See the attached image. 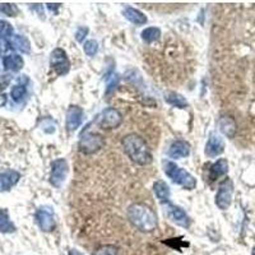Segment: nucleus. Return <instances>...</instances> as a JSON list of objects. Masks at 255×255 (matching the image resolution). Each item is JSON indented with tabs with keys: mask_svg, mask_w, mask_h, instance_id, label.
<instances>
[{
	"mask_svg": "<svg viewBox=\"0 0 255 255\" xmlns=\"http://www.w3.org/2000/svg\"><path fill=\"white\" fill-rule=\"evenodd\" d=\"M20 174L14 170H8V171L0 172V193L1 191H8L19 181Z\"/></svg>",
	"mask_w": 255,
	"mask_h": 255,
	"instance_id": "14",
	"label": "nucleus"
},
{
	"mask_svg": "<svg viewBox=\"0 0 255 255\" xmlns=\"http://www.w3.org/2000/svg\"><path fill=\"white\" fill-rule=\"evenodd\" d=\"M123 123V115L118 109L108 108L105 109L99 116V125L102 129H116Z\"/></svg>",
	"mask_w": 255,
	"mask_h": 255,
	"instance_id": "8",
	"label": "nucleus"
},
{
	"mask_svg": "<svg viewBox=\"0 0 255 255\" xmlns=\"http://www.w3.org/2000/svg\"><path fill=\"white\" fill-rule=\"evenodd\" d=\"M3 65L6 70L10 72H19L24 65L23 58L17 54H12V55H6L3 58Z\"/></svg>",
	"mask_w": 255,
	"mask_h": 255,
	"instance_id": "19",
	"label": "nucleus"
},
{
	"mask_svg": "<svg viewBox=\"0 0 255 255\" xmlns=\"http://www.w3.org/2000/svg\"><path fill=\"white\" fill-rule=\"evenodd\" d=\"M36 222L44 232H51L55 229L54 213L47 207H41V208L37 209V212H36Z\"/></svg>",
	"mask_w": 255,
	"mask_h": 255,
	"instance_id": "9",
	"label": "nucleus"
},
{
	"mask_svg": "<svg viewBox=\"0 0 255 255\" xmlns=\"http://www.w3.org/2000/svg\"><path fill=\"white\" fill-rule=\"evenodd\" d=\"M161 37V29L157 27H148L142 31V40L145 44H152Z\"/></svg>",
	"mask_w": 255,
	"mask_h": 255,
	"instance_id": "22",
	"label": "nucleus"
},
{
	"mask_svg": "<svg viewBox=\"0 0 255 255\" xmlns=\"http://www.w3.org/2000/svg\"><path fill=\"white\" fill-rule=\"evenodd\" d=\"M227 171H229V162H227V159L220 158L217 162H215L209 167L208 177L211 181H215L218 177L226 175Z\"/></svg>",
	"mask_w": 255,
	"mask_h": 255,
	"instance_id": "16",
	"label": "nucleus"
},
{
	"mask_svg": "<svg viewBox=\"0 0 255 255\" xmlns=\"http://www.w3.org/2000/svg\"><path fill=\"white\" fill-rule=\"evenodd\" d=\"M14 230L15 227L12 221H10V218H9L8 212L4 211V209H0V231L9 234V232H13Z\"/></svg>",
	"mask_w": 255,
	"mask_h": 255,
	"instance_id": "23",
	"label": "nucleus"
},
{
	"mask_svg": "<svg viewBox=\"0 0 255 255\" xmlns=\"http://www.w3.org/2000/svg\"><path fill=\"white\" fill-rule=\"evenodd\" d=\"M168 157L171 158H183V157H188L190 154V144L186 140H175L167 152Z\"/></svg>",
	"mask_w": 255,
	"mask_h": 255,
	"instance_id": "13",
	"label": "nucleus"
},
{
	"mask_svg": "<svg viewBox=\"0 0 255 255\" xmlns=\"http://www.w3.org/2000/svg\"><path fill=\"white\" fill-rule=\"evenodd\" d=\"M88 35V28L87 27H79L76 32V38L78 42H83L84 37Z\"/></svg>",
	"mask_w": 255,
	"mask_h": 255,
	"instance_id": "30",
	"label": "nucleus"
},
{
	"mask_svg": "<svg viewBox=\"0 0 255 255\" xmlns=\"http://www.w3.org/2000/svg\"><path fill=\"white\" fill-rule=\"evenodd\" d=\"M93 255H118V248L115 245H102L93 253Z\"/></svg>",
	"mask_w": 255,
	"mask_h": 255,
	"instance_id": "29",
	"label": "nucleus"
},
{
	"mask_svg": "<svg viewBox=\"0 0 255 255\" xmlns=\"http://www.w3.org/2000/svg\"><path fill=\"white\" fill-rule=\"evenodd\" d=\"M10 83V77L8 76H1L0 77V92L5 90L8 87V84ZM6 104V96L4 93H0V108Z\"/></svg>",
	"mask_w": 255,
	"mask_h": 255,
	"instance_id": "27",
	"label": "nucleus"
},
{
	"mask_svg": "<svg viewBox=\"0 0 255 255\" xmlns=\"http://www.w3.org/2000/svg\"><path fill=\"white\" fill-rule=\"evenodd\" d=\"M153 191L156 194L157 199L161 202L162 204L170 203V195H171V191H170V188H168L167 184L162 180H157L156 183L153 184Z\"/></svg>",
	"mask_w": 255,
	"mask_h": 255,
	"instance_id": "17",
	"label": "nucleus"
},
{
	"mask_svg": "<svg viewBox=\"0 0 255 255\" xmlns=\"http://www.w3.org/2000/svg\"><path fill=\"white\" fill-rule=\"evenodd\" d=\"M8 45H10L12 49L19 50L20 52H24V54H28V52L31 51V44H29L28 38L24 37V36L22 35L13 36V37L8 41Z\"/></svg>",
	"mask_w": 255,
	"mask_h": 255,
	"instance_id": "20",
	"label": "nucleus"
},
{
	"mask_svg": "<svg viewBox=\"0 0 255 255\" xmlns=\"http://www.w3.org/2000/svg\"><path fill=\"white\" fill-rule=\"evenodd\" d=\"M69 255H83V254L79 252H77V250H72V252L69 253Z\"/></svg>",
	"mask_w": 255,
	"mask_h": 255,
	"instance_id": "32",
	"label": "nucleus"
},
{
	"mask_svg": "<svg viewBox=\"0 0 255 255\" xmlns=\"http://www.w3.org/2000/svg\"><path fill=\"white\" fill-rule=\"evenodd\" d=\"M225 151V143H223L222 138L220 135H216V134H212L211 138L208 139L206 144V154L208 157H217L221 153H223Z\"/></svg>",
	"mask_w": 255,
	"mask_h": 255,
	"instance_id": "12",
	"label": "nucleus"
},
{
	"mask_svg": "<svg viewBox=\"0 0 255 255\" xmlns=\"http://www.w3.org/2000/svg\"><path fill=\"white\" fill-rule=\"evenodd\" d=\"M68 171V162L64 158H58L52 161L51 163V172H50V183L54 188H60L63 183L67 179Z\"/></svg>",
	"mask_w": 255,
	"mask_h": 255,
	"instance_id": "6",
	"label": "nucleus"
},
{
	"mask_svg": "<svg viewBox=\"0 0 255 255\" xmlns=\"http://www.w3.org/2000/svg\"><path fill=\"white\" fill-rule=\"evenodd\" d=\"M83 50L88 56H95L96 54H97V51H99V44H97V41L95 40L86 41L83 45Z\"/></svg>",
	"mask_w": 255,
	"mask_h": 255,
	"instance_id": "26",
	"label": "nucleus"
},
{
	"mask_svg": "<svg viewBox=\"0 0 255 255\" xmlns=\"http://www.w3.org/2000/svg\"><path fill=\"white\" fill-rule=\"evenodd\" d=\"M50 64L58 76H65L70 70V61L67 56V52L60 47L52 50L50 55Z\"/></svg>",
	"mask_w": 255,
	"mask_h": 255,
	"instance_id": "5",
	"label": "nucleus"
},
{
	"mask_svg": "<svg viewBox=\"0 0 255 255\" xmlns=\"http://www.w3.org/2000/svg\"><path fill=\"white\" fill-rule=\"evenodd\" d=\"M165 101L171 106L179 109H186L188 108V101L185 100L184 96H181L180 93L176 92H168L165 95Z\"/></svg>",
	"mask_w": 255,
	"mask_h": 255,
	"instance_id": "21",
	"label": "nucleus"
},
{
	"mask_svg": "<svg viewBox=\"0 0 255 255\" xmlns=\"http://www.w3.org/2000/svg\"><path fill=\"white\" fill-rule=\"evenodd\" d=\"M163 171H165L166 176L174 181L177 185L183 186L184 189L188 190H194L197 188V180L191 174L185 171L184 168L179 167L172 161H163Z\"/></svg>",
	"mask_w": 255,
	"mask_h": 255,
	"instance_id": "3",
	"label": "nucleus"
},
{
	"mask_svg": "<svg viewBox=\"0 0 255 255\" xmlns=\"http://www.w3.org/2000/svg\"><path fill=\"white\" fill-rule=\"evenodd\" d=\"M166 212H167L168 218L176 225H179V226L185 227V229L190 226V218H189V216L186 215L183 208H180V207L175 206L170 202V203L166 204Z\"/></svg>",
	"mask_w": 255,
	"mask_h": 255,
	"instance_id": "10",
	"label": "nucleus"
},
{
	"mask_svg": "<svg viewBox=\"0 0 255 255\" xmlns=\"http://www.w3.org/2000/svg\"><path fill=\"white\" fill-rule=\"evenodd\" d=\"M253 255H255V248H254V250H253Z\"/></svg>",
	"mask_w": 255,
	"mask_h": 255,
	"instance_id": "33",
	"label": "nucleus"
},
{
	"mask_svg": "<svg viewBox=\"0 0 255 255\" xmlns=\"http://www.w3.org/2000/svg\"><path fill=\"white\" fill-rule=\"evenodd\" d=\"M13 37V27L6 20L0 19V40H10Z\"/></svg>",
	"mask_w": 255,
	"mask_h": 255,
	"instance_id": "24",
	"label": "nucleus"
},
{
	"mask_svg": "<svg viewBox=\"0 0 255 255\" xmlns=\"http://www.w3.org/2000/svg\"><path fill=\"white\" fill-rule=\"evenodd\" d=\"M105 145V138L101 134L92 133V131H84L82 133L79 139V151L83 154H93L99 152Z\"/></svg>",
	"mask_w": 255,
	"mask_h": 255,
	"instance_id": "4",
	"label": "nucleus"
},
{
	"mask_svg": "<svg viewBox=\"0 0 255 255\" xmlns=\"http://www.w3.org/2000/svg\"><path fill=\"white\" fill-rule=\"evenodd\" d=\"M115 77H114V78H113V81L109 82V83H108V90H106V93H110L111 91H113L114 88H115L116 84H118V78H115Z\"/></svg>",
	"mask_w": 255,
	"mask_h": 255,
	"instance_id": "31",
	"label": "nucleus"
},
{
	"mask_svg": "<svg viewBox=\"0 0 255 255\" xmlns=\"http://www.w3.org/2000/svg\"><path fill=\"white\" fill-rule=\"evenodd\" d=\"M26 93V86H23V84H17V86H14V87L12 88V91H10V96H12L13 101L15 102L22 101V100L24 99Z\"/></svg>",
	"mask_w": 255,
	"mask_h": 255,
	"instance_id": "25",
	"label": "nucleus"
},
{
	"mask_svg": "<svg viewBox=\"0 0 255 255\" xmlns=\"http://www.w3.org/2000/svg\"><path fill=\"white\" fill-rule=\"evenodd\" d=\"M123 14H124V17L129 22H131L133 24H136V26H143V24L147 23V17L140 10H138L135 8H131V6L125 8Z\"/></svg>",
	"mask_w": 255,
	"mask_h": 255,
	"instance_id": "18",
	"label": "nucleus"
},
{
	"mask_svg": "<svg viewBox=\"0 0 255 255\" xmlns=\"http://www.w3.org/2000/svg\"><path fill=\"white\" fill-rule=\"evenodd\" d=\"M83 109L72 105L67 111V122H65V127L69 131L77 130L81 127L82 122H83Z\"/></svg>",
	"mask_w": 255,
	"mask_h": 255,
	"instance_id": "11",
	"label": "nucleus"
},
{
	"mask_svg": "<svg viewBox=\"0 0 255 255\" xmlns=\"http://www.w3.org/2000/svg\"><path fill=\"white\" fill-rule=\"evenodd\" d=\"M218 127H220V130L222 131V134H225L227 138H234L236 131H238V125H236V122L231 116L221 118L218 120Z\"/></svg>",
	"mask_w": 255,
	"mask_h": 255,
	"instance_id": "15",
	"label": "nucleus"
},
{
	"mask_svg": "<svg viewBox=\"0 0 255 255\" xmlns=\"http://www.w3.org/2000/svg\"><path fill=\"white\" fill-rule=\"evenodd\" d=\"M0 12L4 13L8 17H15L18 14V8L15 4H0Z\"/></svg>",
	"mask_w": 255,
	"mask_h": 255,
	"instance_id": "28",
	"label": "nucleus"
},
{
	"mask_svg": "<svg viewBox=\"0 0 255 255\" xmlns=\"http://www.w3.org/2000/svg\"><path fill=\"white\" fill-rule=\"evenodd\" d=\"M127 217L140 232H152L157 229L156 213L144 203L130 204L127 209Z\"/></svg>",
	"mask_w": 255,
	"mask_h": 255,
	"instance_id": "2",
	"label": "nucleus"
},
{
	"mask_svg": "<svg viewBox=\"0 0 255 255\" xmlns=\"http://www.w3.org/2000/svg\"><path fill=\"white\" fill-rule=\"evenodd\" d=\"M124 152L134 163L140 166L151 165L153 161L151 149L143 139L142 136L135 133H130L125 135L122 140Z\"/></svg>",
	"mask_w": 255,
	"mask_h": 255,
	"instance_id": "1",
	"label": "nucleus"
},
{
	"mask_svg": "<svg viewBox=\"0 0 255 255\" xmlns=\"http://www.w3.org/2000/svg\"><path fill=\"white\" fill-rule=\"evenodd\" d=\"M232 194H234V184H232L231 179L227 177L220 184L217 195H216V204L218 208L226 211L231 206Z\"/></svg>",
	"mask_w": 255,
	"mask_h": 255,
	"instance_id": "7",
	"label": "nucleus"
}]
</instances>
